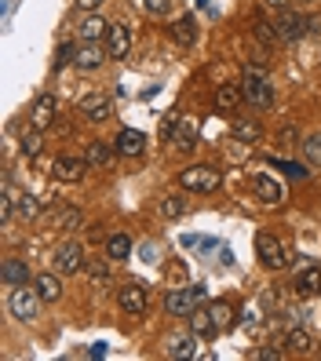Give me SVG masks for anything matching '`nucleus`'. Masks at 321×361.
Here are the masks:
<instances>
[{
  "label": "nucleus",
  "mask_w": 321,
  "mask_h": 361,
  "mask_svg": "<svg viewBox=\"0 0 321 361\" xmlns=\"http://www.w3.org/2000/svg\"><path fill=\"white\" fill-rule=\"evenodd\" d=\"M208 300V292H205V285H190V288H172L164 295V310L172 314V317H190L198 310V303H205Z\"/></svg>",
  "instance_id": "1"
},
{
  "label": "nucleus",
  "mask_w": 321,
  "mask_h": 361,
  "mask_svg": "<svg viewBox=\"0 0 321 361\" xmlns=\"http://www.w3.org/2000/svg\"><path fill=\"white\" fill-rule=\"evenodd\" d=\"M219 183H223V176L212 164H190L186 172H179V186L194 190V194H216Z\"/></svg>",
  "instance_id": "2"
},
{
  "label": "nucleus",
  "mask_w": 321,
  "mask_h": 361,
  "mask_svg": "<svg viewBox=\"0 0 321 361\" xmlns=\"http://www.w3.org/2000/svg\"><path fill=\"white\" fill-rule=\"evenodd\" d=\"M40 303H44V300H40V292L37 288H26V285H18L11 292V300H8V307H11V314L18 317V322H33Z\"/></svg>",
  "instance_id": "3"
},
{
  "label": "nucleus",
  "mask_w": 321,
  "mask_h": 361,
  "mask_svg": "<svg viewBox=\"0 0 321 361\" xmlns=\"http://www.w3.org/2000/svg\"><path fill=\"white\" fill-rule=\"evenodd\" d=\"M241 92H245V102H248V106H255V110H267V106L274 102V92H270L267 77H260L255 70H248V73H245Z\"/></svg>",
  "instance_id": "4"
},
{
  "label": "nucleus",
  "mask_w": 321,
  "mask_h": 361,
  "mask_svg": "<svg viewBox=\"0 0 321 361\" xmlns=\"http://www.w3.org/2000/svg\"><path fill=\"white\" fill-rule=\"evenodd\" d=\"M255 256H260V263L267 270H281L285 267V248H281V241H277L274 233H260V238H255Z\"/></svg>",
  "instance_id": "5"
},
{
  "label": "nucleus",
  "mask_w": 321,
  "mask_h": 361,
  "mask_svg": "<svg viewBox=\"0 0 321 361\" xmlns=\"http://www.w3.org/2000/svg\"><path fill=\"white\" fill-rule=\"evenodd\" d=\"M88 168H92V164L84 161V157H55L48 172H52L59 183H77V179H84V172H88Z\"/></svg>",
  "instance_id": "6"
},
{
  "label": "nucleus",
  "mask_w": 321,
  "mask_h": 361,
  "mask_svg": "<svg viewBox=\"0 0 321 361\" xmlns=\"http://www.w3.org/2000/svg\"><path fill=\"white\" fill-rule=\"evenodd\" d=\"M84 263H88V259H84V248L77 241H66V245L55 248V270L59 274H77Z\"/></svg>",
  "instance_id": "7"
},
{
  "label": "nucleus",
  "mask_w": 321,
  "mask_h": 361,
  "mask_svg": "<svg viewBox=\"0 0 321 361\" xmlns=\"http://www.w3.org/2000/svg\"><path fill=\"white\" fill-rule=\"evenodd\" d=\"M310 26H314V23H310L307 15H299V11H285V15L274 23V30H277V37H281V40H299Z\"/></svg>",
  "instance_id": "8"
},
{
  "label": "nucleus",
  "mask_w": 321,
  "mask_h": 361,
  "mask_svg": "<svg viewBox=\"0 0 321 361\" xmlns=\"http://www.w3.org/2000/svg\"><path fill=\"white\" fill-rule=\"evenodd\" d=\"M128 51H132V33H128V26L110 23V30H106V55H110V59H124Z\"/></svg>",
  "instance_id": "9"
},
{
  "label": "nucleus",
  "mask_w": 321,
  "mask_h": 361,
  "mask_svg": "<svg viewBox=\"0 0 321 361\" xmlns=\"http://www.w3.org/2000/svg\"><path fill=\"white\" fill-rule=\"evenodd\" d=\"M55 110H59L55 95H37L33 110H30V124H33L37 132H40V128H52V124H55Z\"/></svg>",
  "instance_id": "10"
},
{
  "label": "nucleus",
  "mask_w": 321,
  "mask_h": 361,
  "mask_svg": "<svg viewBox=\"0 0 321 361\" xmlns=\"http://www.w3.org/2000/svg\"><path fill=\"white\" fill-rule=\"evenodd\" d=\"M117 303H121V310L124 314H143L146 310V288L143 285H124L121 292H117Z\"/></svg>",
  "instance_id": "11"
},
{
  "label": "nucleus",
  "mask_w": 321,
  "mask_h": 361,
  "mask_svg": "<svg viewBox=\"0 0 321 361\" xmlns=\"http://www.w3.org/2000/svg\"><path fill=\"white\" fill-rule=\"evenodd\" d=\"M114 150L124 154V157H143V150H146V135L135 132V128H124V132L117 135V142H114Z\"/></svg>",
  "instance_id": "12"
},
{
  "label": "nucleus",
  "mask_w": 321,
  "mask_h": 361,
  "mask_svg": "<svg viewBox=\"0 0 321 361\" xmlns=\"http://www.w3.org/2000/svg\"><path fill=\"white\" fill-rule=\"evenodd\" d=\"M245 92H241V84H219V92H216V110L219 114H234L241 106Z\"/></svg>",
  "instance_id": "13"
},
{
  "label": "nucleus",
  "mask_w": 321,
  "mask_h": 361,
  "mask_svg": "<svg viewBox=\"0 0 321 361\" xmlns=\"http://www.w3.org/2000/svg\"><path fill=\"white\" fill-rule=\"evenodd\" d=\"M80 114L88 117L92 124H99V121L110 117V99H106V95H84L80 99Z\"/></svg>",
  "instance_id": "14"
},
{
  "label": "nucleus",
  "mask_w": 321,
  "mask_h": 361,
  "mask_svg": "<svg viewBox=\"0 0 321 361\" xmlns=\"http://www.w3.org/2000/svg\"><path fill=\"white\" fill-rule=\"evenodd\" d=\"M172 37H176L179 48H194V40H198V23H194V15H179L176 26H172Z\"/></svg>",
  "instance_id": "15"
},
{
  "label": "nucleus",
  "mask_w": 321,
  "mask_h": 361,
  "mask_svg": "<svg viewBox=\"0 0 321 361\" xmlns=\"http://www.w3.org/2000/svg\"><path fill=\"white\" fill-rule=\"evenodd\" d=\"M0 278H4V285H11V288L26 285V281H30V267H26V259H4V267H0Z\"/></svg>",
  "instance_id": "16"
},
{
  "label": "nucleus",
  "mask_w": 321,
  "mask_h": 361,
  "mask_svg": "<svg viewBox=\"0 0 321 361\" xmlns=\"http://www.w3.org/2000/svg\"><path fill=\"white\" fill-rule=\"evenodd\" d=\"M106 256H110V263H124L128 256H132V238H128V233H110V238H106Z\"/></svg>",
  "instance_id": "17"
},
{
  "label": "nucleus",
  "mask_w": 321,
  "mask_h": 361,
  "mask_svg": "<svg viewBox=\"0 0 321 361\" xmlns=\"http://www.w3.org/2000/svg\"><path fill=\"white\" fill-rule=\"evenodd\" d=\"M190 329H194V336H201V339H212V336L219 332L212 310H194V314H190Z\"/></svg>",
  "instance_id": "18"
},
{
  "label": "nucleus",
  "mask_w": 321,
  "mask_h": 361,
  "mask_svg": "<svg viewBox=\"0 0 321 361\" xmlns=\"http://www.w3.org/2000/svg\"><path fill=\"white\" fill-rule=\"evenodd\" d=\"M296 292L299 295H317L321 292V270L317 267H307L296 274Z\"/></svg>",
  "instance_id": "19"
},
{
  "label": "nucleus",
  "mask_w": 321,
  "mask_h": 361,
  "mask_svg": "<svg viewBox=\"0 0 321 361\" xmlns=\"http://www.w3.org/2000/svg\"><path fill=\"white\" fill-rule=\"evenodd\" d=\"M84 270H88V278H92L95 288H110L114 274H110V263H106V259H88V263H84Z\"/></svg>",
  "instance_id": "20"
},
{
  "label": "nucleus",
  "mask_w": 321,
  "mask_h": 361,
  "mask_svg": "<svg viewBox=\"0 0 321 361\" xmlns=\"http://www.w3.org/2000/svg\"><path fill=\"white\" fill-rule=\"evenodd\" d=\"M84 161H88L92 168H106V164L114 161V150L102 139H95V142H88V150H84Z\"/></svg>",
  "instance_id": "21"
},
{
  "label": "nucleus",
  "mask_w": 321,
  "mask_h": 361,
  "mask_svg": "<svg viewBox=\"0 0 321 361\" xmlns=\"http://www.w3.org/2000/svg\"><path fill=\"white\" fill-rule=\"evenodd\" d=\"M230 132H234V139H238V142H260V124H255V121H248V117H238V121H234L230 124Z\"/></svg>",
  "instance_id": "22"
},
{
  "label": "nucleus",
  "mask_w": 321,
  "mask_h": 361,
  "mask_svg": "<svg viewBox=\"0 0 321 361\" xmlns=\"http://www.w3.org/2000/svg\"><path fill=\"white\" fill-rule=\"evenodd\" d=\"M252 190L263 197V204H277V201H281V190H277V183L267 179V176H252Z\"/></svg>",
  "instance_id": "23"
},
{
  "label": "nucleus",
  "mask_w": 321,
  "mask_h": 361,
  "mask_svg": "<svg viewBox=\"0 0 321 361\" xmlns=\"http://www.w3.org/2000/svg\"><path fill=\"white\" fill-rule=\"evenodd\" d=\"M172 142H176L179 154H190L198 146V128H194V124H179V128L172 132Z\"/></svg>",
  "instance_id": "24"
},
{
  "label": "nucleus",
  "mask_w": 321,
  "mask_h": 361,
  "mask_svg": "<svg viewBox=\"0 0 321 361\" xmlns=\"http://www.w3.org/2000/svg\"><path fill=\"white\" fill-rule=\"evenodd\" d=\"M37 292H40V300H44V303H55L62 295V281L55 278V274H40V278H37Z\"/></svg>",
  "instance_id": "25"
},
{
  "label": "nucleus",
  "mask_w": 321,
  "mask_h": 361,
  "mask_svg": "<svg viewBox=\"0 0 321 361\" xmlns=\"http://www.w3.org/2000/svg\"><path fill=\"white\" fill-rule=\"evenodd\" d=\"M248 26H252V37L260 40V44H267V48L274 44V40H281V37H277V30L267 23V18H255V15H252V23H248Z\"/></svg>",
  "instance_id": "26"
},
{
  "label": "nucleus",
  "mask_w": 321,
  "mask_h": 361,
  "mask_svg": "<svg viewBox=\"0 0 321 361\" xmlns=\"http://www.w3.org/2000/svg\"><path fill=\"white\" fill-rule=\"evenodd\" d=\"M102 59H106V55H102L95 44L77 48V66H80V70H99V66H102Z\"/></svg>",
  "instance_id": "27"
},
{
  "label": "nucleus",
  "mask_w": 321,
  "mask_h": 361,
  "mask_svg": "<svg viewBox=\"0 0 321 361\" xmlns=\"http://www.w3.org/2000/svg\"><path fill=\"white\" fill-rule=\"evenodd\" d=\"M285 347H289L292 354H307V350H310V332H307V329H292V332L285 336Z\"/></svg>",
  "instance_id": "28"
},
{
  "label": "nucleus",
  "mask_w": 321,
  "mask_h": 361,
  "mask_svg": "<svg viewBox=\"0 0 321 361\" xmlns=\"http://www.w3.org/2000/svg\"><path fill=\"white\" fill-rule=\"evenodd\" d=\"M37 212H40V201H37L33 194L15 197V216H18V219H37Z\"/></svg>",
  "instance_id": "29"
},
{
  "label": "nucleus",
  "mask_w": 321,
  "mask_h": 361,
  "mask_svg": "<svg viewBox=\"0 0 321 361\" xmlns=\"http://www.w3.org/2000/svg\"><path fill=\"white\" fill-rule=\"evenodd\" d=\"M303 157H307V164L321 168V132H314V135L303 139Z\"/></svg>",
  "instance_id": "30"
},
{
  "label": "nucleus",
  "mask_w": 321,
  "mask_h": 361,
  "mask_svg": "<svg viewBox=\"0 0 321 361\" xmlns=\"http://www.w3.org/2000/svg\"><path fill=\"white\" fill-rule=\"evenodd\" d=\"M208 310H212V317H216V325H219V329L234 325V307H230L226 300H216V303H212Z\"/></svg>",
  "instance_id": "31"
},
{
  "label": "nucleus",
  "mask_w": 321,
  "mask_h": 361,
  "mask_svg": "<svg viewBox=\"0 0 321 361\" xmlns=\"http://www.w3.org/2000/svg\"><path fill=\"white\" fill-rule=\"evenodd\" d=\"M106 30H110V23H102V18H84V26H80L84 40H95V37H106Z\"/></svg>",
  "instance_id": "32"
},
{
  "label": "nucleus",
  "mask_w": 321,
  "mask_h": 361,
  "mask_svg": "<svg viewBox=\"0 0 321 361\" xmlns=\"http://www.w3.org/2000/svg\"><path fill=\"white\" fill-rule=\"evenodd\" d=\"M80 219H84V216H80L77 208H59V216H55V223H59L62 230H77Z\"/></svg>",
  "instance_id": "33"
},
{
  "label": "nucleus",
  "mask_w": 321,
  "mask_h": 361,
  "mask_svg": "<svg viewBox=\"0 0 321 361\" xmlns=\"http://www.w3.org/2000/svg\"><path fill=\"white\" fill-rule=\"evenodd\" d=\"M161 212H164V219H179L183 212H186V204H183V194H172V197H164Z\"/></svg>",
  "instance_id": "34"
},
{
  "label": "nucleus",
  "mask_w": 321,
  "mask_h": 361,
  "mask_svg": "<svg viewBox=\"0 0 321 361\" xmlns=\"http://www.w3.org/2000/svg\"><path fill=\"white\" fill-rule=\"evenodd\" d=\"M18 154H23V157H37V154H40V135L30 132V135L18 139Z\"/></svg>",
  "instance_id": "35"
},
{
  "label": "nucleus",
  "mask_w": 321,
  "mask_h": 361,
  "mask_svg": "<svg viewBox=\"0 0 321 361\" xmlns=\"http://www.w3.org/2000/svg\"><path fill=\"white\" fill-rule=\"evenodd\" d=\"M168 354H172V357H194V336H183V339H176V343L168 347Z\"/></svg>",
  "instance_id": "36"
},
{
  "label": "nucleus",
  "mask_w": 321,
  "mask_h": 361,
  "mask_svg": "<svg viewBox=\"0 0 321 361\" xmlns=\"http://www.w3.org/2000/svg\"><path fill=\"white\" fill-rule=\"evenodd\" d=\"M66 62H77V48H73V44H59V51H55V70L66 66Z\"/></svg>",
  "instance_id": "37"
},
{
  "label": "nucleus",
  "mask_w": 321,
  "mask_h": 361,
  "mask_svg": "<svg viewBox=\"0 0 321 361\" xmlns=\"http://www.w3.org/2000/svg\"><path fill=\"white\" fill-rule=\"evenodd\" d=\"M176 128H179V110H172V114H168V117L161 121V135L168 139V135H172Z\"/></svg>",
  "instance_id": "38"
},
{
  "label": "nucleus",
  "mask_w": 321,
  "mask_h": 361,
  "mask_svg": "<svg viewBox=\"0 0 321 361\" xmlns=\"http://www.w3.org/2000/svg\"><path fill=\"white\" fill-rule=\"evenodd\" d=\"M281 168H285V172H289V179H307V164H296V161H285Z\"/></svg>",
  "instance_id": "39"
},
{
  "label": "nucleus",
  "mask_w": 321,
  "mask_h": 361,
  "mask_svg": "<svg viewBox=\"0 0 321 361\" xmlns=\"http://www.w3.org/2000/svg\"><path fill=\"white\" fill-rule=\"evenodd\" d=\"M277 142H281V146H292V142H296V128H292V124H289V128H281V132H277Z\"/></svg>",
  "instance_id": "40"
},
{
  "label": "nucleus",
  "mask_w": 321,
  "mask_h": 361,
  "mask_svg": "<svg viewBox=\"0 0 321 361\" xmlns=\"http://www.w3.org/2000/svg\"><path fill=\"white\" fill-rule=\"evenodd\" d=\"M143 4H146V11H154V15H157V11L168 8V0H143Z\"/></svg>",
  "instance_id": "41"
},
{
  "label": "nucleus",
  "mask_w": 321,
  "mask_h": 361,
  "mask_svg": "<svg viewBox=\"0 0 321 361\" xmlns=\"http://www.w3.org/2000/svg\"><path fill=\"white\" fill-rule=\"evenodd\" d=\"M99 4H102V0H77V8H80V11H95Z\"/></svg>",
  "instance_id": "42"
},
{
  "label": "nucleus",
  "mask_w": 321,
  "mask_h": 361,
  "mask_svg": "<svg viewBox=\"0 0 321 361\" xmlns=\"http://www.w3.org/2000/svg\"><path fill=\"white\" fill-rule=\"evenodd\" d=\"M267 4H274V8H285V4H289V0H267Z\"/></svg>",
  "instance_id": "43"
}]
</instances>
